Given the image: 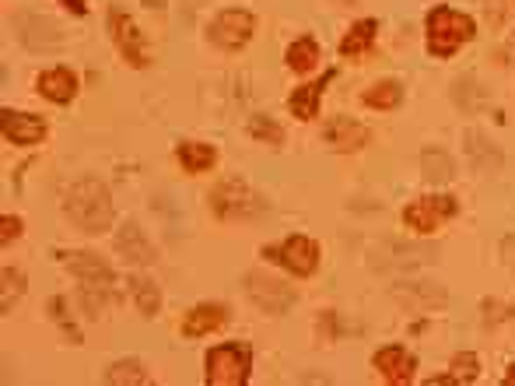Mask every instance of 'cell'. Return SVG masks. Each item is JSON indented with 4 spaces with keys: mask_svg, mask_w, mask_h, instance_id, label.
<instances>
[{
    "mask_svg": "<svg viewBox=\"0 0 515 386\" xmlns=\"http://www.w3.org/2000/svg\"><path fill=\"white\" fill-rule=\"evenodd\" d=\"M126 285H130V296H133L137 309H141L144 316H155V313H159L161 292H159V285H155L151 278H144V274H133Z\"/></svg>",
    "mask_w": 515,
    "mask_h": 386,
    "instance_id": "cell-24",
    "label": "cell"
},
{
    "mask_svg": "<svg viewBox=\"0 0 515 386\" xmlns=\"http://www.w3.org/2000/svg\"><path fill=\"white\" fill-rule=\"evenodd\" d=\"M249 347L245 344H218L207 351V383L210 386H242L249 380Z\"/></svg>",
    "mask_w": 515,
    "mask_h": 386,
    "instance_id": "cell-6",
    "label": "cell"
},
{
    "mask_svg": "<svg viewBox=\"0 0 515 386\" xmlns=\"http://www.w3.org/2000/svg\"><path fill=\"white\" fill-rule=\"evenodd\" d=\"M249 133H253L256 141H267V144H280V141H284V130H280L270 116H253V120H249Z\"/></svg>",
    "mask_w": 515,
    "mask_h": 386,
    "instance_id": "cell-32",
    "label": "cell"
},
{
    "mask_svg": "<svg viewBox=\"0 0 515 386\" xmlns=\"http://www.w3.org/2000/svg\"><path fill=\"white\" fill-rule=\"evenodd\" d=\"M64 211L67 218L78 225L81 232L88 236H99L113 225V197H109V186L95 176H84L78 179L67 193H64Z\"/></svg>",
    "mask_w": 515,
    "mask_h": 386,
    "instance_id": "cell-1",
    "label": "cell"
},
{
    "mask_svg": "<svg viewBox=\"0 0 515 386\" xmlns=\"http://www.w3.org/2000/svg\"><path fill=\"white\" fill-rule=\"evenodd\" d=\"M60 4H67L74 14H84V11H88V0H60Z\"/></svg>",
    "mask_w": 515,
    "mask_h": 386,
    "instance_id": "cell-36",
    "label": "cell"
},
{
    "mask_svg": "<svg viewBox=\"0 0 515 386\" xmlns=\"http://www.w3.org/2000/svg\"><path fill=\"white\" fill-rule=\"evenodd\" d=\"M452 215H456V201L452 197H421V201H414L403 211V221L414 232H435L438 225L449 221Z\"/></svg>",
    "mask_w": 515,
    "mask_h": 386,
    "instance_id": "cell-12",
    "label": "cell"
},
{
    "mask_svg": "<svg viewBox=\"0 0 515 386\" xmlns=\"http://www.w3.org/2000/svg\"><path fill=\"white\" fill-rule=\"evenodd\" d=\"M438 260V246H428V243H379L372 250L368 263L382 274H410L417 267H428Z\"/></svg>",
    "mask_w": 515,
    "mask_h": 386,
    "instance_id": "cell-5",
    "label": "cell"
},
{
    "mask_svg": "<svg viewBox=\"0 0 515 386\" xmlns=\"http://www.w3.org/2000/svg\"><path fill=\"white\" fill-rule=\"evenodd\" d=\"M109 29H113V39H116L119 53H123V60H126L130 67H148V64H151L148 46H144V39H141V32H137V25H133L130 14H123L119 7H113V11H109Z\"/></svg>",
    "mask_w": 515,
    "mask_h": 386,
    "instance_id": "cell-11",
    "label": "cell"
},
{
    "mask_svg": "<svg viewBox=\"0 0 515 386\" xmlns=\"http://www.w3.org/2000/svg\"><path fill=\"white\" fill-rule=\"evenodd\" d=\"M14 32H18L21 46L32 49V53H49V49L64 46V29L49 14H36V11L14 14Z\"/></svg>",
    "mask_w": 515,
    "mask_h": 386,
    "instance_id": "cell-7",
    "label": "cell"
},
{
    "mask_svg": "<svg viewBox=\"0 0 515 386\" xmlns=\"http://www.w3.org/2000/svg\"><path fill=\"white\" fill-rule=\"evenodd\" d=\"M326 144L333 151H357L361 144H368V127L351 116H337L326 124Z\"/></svg>",
    "mask_w": 515,
    "mask_h": 386,
    "instance_id": "cell-18",
    "label": "cell"
},
{
    "mask_svg": "<svg viewBox=\"0 0 515 386\" xmlns=\"http://www.w3.org/2000/svg\"><path fill=\"white\" fill-rule=\"evenodd\" d=\"M452 102H456L463 113L476 116V113H484V109L491 106V91L480 85L476 78L463 74V78H456V81H452Z\"/></svg>",
    "mask_w": 515,
    "mask_h": 386,
    "instance_id": "cell-19",
    "label": "cell"
},
{
    "mask_svg": "<svg viewBox=\"0 0 515 386\" xmlns=\"http://www.w3.org/2000/svg\"><path fill=\"white\" fill-rule=\"evenodd\" d=\"M463 151H467V159H470V166H474L476 172H498L505 166L502 148H498L484 130H476V127L463 130Z\"/></svg>",
    "mask_w": 515,
    "mask_h": 386,
    "instance_id": "cell-14",
    "label": "cell"
},
{
    "mask_svg": "<svg viewBox=\"0 0 515 386\" xmlns=\"http://www.w3.org/2000/svg\"><path fill=\"white\" fill-rule=\"evenodd\" d=\"M106 383L109 386H148L151 383V373H148L137 358H123V362H116V365L106 373Z\"/></svg>",
    "mask_w": 515,
    "mask_h": 386,
    "instance_id": "cell-23",
    "label": "cell"
},
{
    "mask_svg": "<svg viewBox=\"0 0 515 386\" xmlns=\"http://www.w3.org/2000/svg\"><path fill=\"white\" fill-rule=\"evenodd\" d=\"M505 383H509V386H515V365H512V369H509V376H505Z\"/></svg>",
    "mask_w": 515,
    "mask_h": 386,
    "instance_id": "cell-38",
    "label": "cell"
},
{
    "mask_svg": "<svg viewBox=\"0 0 515 386\" xmlns=\"http://www.w3.org/2000/svg\"><path fill=\"white\" fill-rule=\"evenodd\" d=\"M221 323H225V305H197V309L186 313L183 334H186V338H203V334L218 330Z\"/></svg>",
    "mask_w": 515,
    "mask_h": 386,
    "instance_id": "cell-22",
    "label": "cell"
},
{
    "mask_svg": "<svg viewBox=\"0 0 515 386\" xmlns=\"http://www.w3.org/2000/svg\"><path fill=\"white\" fill-rule=\"evenodd\" d=\"M476 32L474 18L470 14H459L452 7H435L428 14V49L438 60H449L463 43H470Z\"/></svg>",
    "mask_w": 515,
    "mask_h": 386,
    "instance_id": "cell-2",
    "label": "cell"
},
{
    "mask_svg": "<svg viewBox=\"0 0 515 386\" xmlns=\"http://www.w3.org/2000/svg\"><path fill=\"white\" fill-rule=\"evenodd\" d=\"M245 296L256 302L263 313H270V316H280V313H288L295 305V288L284 285L280 278L263 274V270H249L245 274Z\"/></svg>",
    "mask_w": 515,
    "mask_h": 386,
    "instance_id": "cell-8",
    "label": "cell"
},
{
    "mask_svg": "<svg viewBox=\"0 0 515 386\" xmlns=\"http://www.w3.org/2000/svg\"><path fill=\"white\" fill-rule=\"evenodd\" d=\"M267 197L256 193L249 183L242 179H225L214 193H210V211L225 221H249V218L267 215Z\"/></svg>",
    "mask_w": 515,
    "mask_h": 386,
    "instance_id": "cell-3",
    "label": "cell"
},
{
    "mask_svg": "<svg viewBox=\"0 0 515 386\" xmlns=\"http://www.w3.org/2000/svg\"><path fill=\"white\" fill-rule=\"evenodd\" d=\"M452 376H456L459 383H474L476 376H480V358H476L474 351L456 355V358H452Z\"/></svg>",
    "mask_w": 515,
    "mask_h": 386,
    "instance_id": "cell-31",
    "label": "cell"
},
{
    "mask_svg": "<svg viewBox=\"0 0 515 386\" xmlns=\"http://www.w3.org/2000/svg\"><path fill=\"white\" fill-rule=\"evenodd\" d=\"M116 250L119 257L126 260V263H133V267H151L159 260L155 246L148 243V236H144V228L137 221H126L116 232Z\"/></svg>",
    "mask_w": 515,
    "mask_h": 386,
    "instance_id": "cell-15",
    "label": "cell"
},
{
    "mask_svg": "<svg viewBox=\"0 0 515 386\" xmlns=\"http://www.w3.org/2000/svg\"><path fill=\"white\" fill-rule=\"evenodd\" d=\"M399 99H403V88L397 81H379L365 91V106H372V109H397Z\"/></svg>",
    "mask_w": 515,
    "mask_h": 386,
    "instance_id": "cell-29",
    "label": "cell"
},
{
    "mask_svg": "<svg viewBox=\"0 0 515 386\" xmlns=\"http://www.w3.org/2000/svg\"><path fill=\"white\" fill-rule=\"evenodd\" d=\"M375 369L382 373V380L393 386H403L414 380V358L407 355V347L399 344H390L382 351H375Z\"/></svg>",
    "mask_w": 515,
    "mask_h": 386,
    "instance_id": "cell-17",
    "label": "cell"
},
{
    "mask_svg": "<svg viewBox=\"0 0 515 386\" xmlns=\"http://www.w3.org/2000/svg\"><path fill=\"white\" fill-rule=\"evenodd\" d=\"M253 29H256V18L249 11L228 7L210 21V43L221 46V49H242L253 39Z\"/></svg>",
    "mask_w": 515,
    "mask_h": 386,
    "instance_id": "cell-10",
    "label": "cell"
},
{
    "mask_svg": "<svg viewBox=\"0 0 515 386\" xmlns=\"http://www.w3.org/2000/svg\"><path fill=\"white\" fill-rule=\"evenodd\" d=\"M39 91L49 99V102H71L78 95V78L67 71V67H56V71H46L39 74Z\"/></svg>",
    "mask_w": 515,
    "mask_h": 386,
    "instance_id": "cell-21",
    "label": "cell"
},
{
    "mask_svg": "<svg viewBox=\"0 0 515 386\" xmlns=\"http://www.w3.org/2000/svg\"><path fill=\"white\" fill-rule=\"evenodd\" d=\"M67 267L81 281V299L88 305V313L99 316L102 302H106L109 288H113V267L106 260H99L95 253H84V250L81 253H67Z\"/></svg>",
    "mask_w": 515,
    "mask_h": 386,
    "instance_id": "cell-4",
    "label": "cell"
},
{
    "mask_svg": "<svg viewBox=\"0 0 515 386\" xmlns=\"http://www.w3.org/2000/svg\"><path fill=\"white\" fill-rule=\"evenodd\" d=\"M393 299L403 302L407 309H442L449 302V292L445 285L438 281H397L393 285Z\"/></svg>",
    "mask_w": 515,
    "mask_h": 386,
    "instance_id": "cell-13",
    "label": "cell"
},
{
    "mask_svg": "<svg viewBox=\"0 0 515 386\" xmlns=\"http://www.w3.org/2000/svg\"><path fill=\"white\" fill-rule=\"evenodd\" d=\"M144 7H151V11H161V7H165V0H144Z\"/></svg>",
    "mask_w": 515,
    "mask_h": 386,
    "instance_id": "cell-37",
    "label": "cell"
},
{
    "mask_svg": "<svg viewBox=\"0 0 515 386\" xmlns=\"http://www.w3.org/2000/svg\"><path fill=\"white\" fill-rule=\"evenodd\" d=\"M214 159H218V151H214L210 144H200V141L179 144V162H183L186 172H207L214 166Z\"/></svg>",
    "mask_w": 515,
    "mask_h": 386,
    "instance_id": "cell-25",
    "label": "cell"
},
{
    "mask_svg": "<svg viewBox=\"0 0 515 386\" xmlns=\"http://www.w3.org/2000/svg\"><path fill=\"white\" fill-rule=\"evenodd\" d=\"M333 81V74H326L322 81H313V85H302L291 91V99H288V109L298 116V120H316L319 116V99H322V91L326 85Z\"/></svg>",
    "mask_w": 515,
    "mask_h": 386,
    "instance_id": "cell-20",
    "label": "cell"
},
{
    "mask_svg": "<svg viewBox=\"0 0 515 386\" xmlns=\"http://www.w3.org/2000/svg\"><path fill=\"white\" fill-rule=\"evenodd\" d=\"M263 257H270L274 263L288 267L295 278H309L319 267V246L309 236H291V239H284L280 246H267Z\"/></svg>",
    "mask_w": 515,
    "mask_h": 386,
    "instance_id": "cell-9",
    "label": "cell"
},
{
    "mask_svg": "<svg viewBox=\"0 0 515 386\" xmlns=\"http://www.w3.org/2000/svg\"><path fill=\"white\" fill-rule=\"evenodd\" d=\"M0 281H4V292H0V309H4V313H11L14 299H21V296H25V274H21V270H14V267H4Z\"/></svg>",
    "mask_w": 515,
    "mask_h": 386,
    "instance_id": "cell-30",
    "label": "cell"
},
{
    "mask_svg": "<svg viewBox=\"0 0 515 386\" xmlns=\"http://www.w3.org/2000/svg\"><path fill=\"white\" fill-rule=\"evenodd\" d=\"M0 130H4V137L11 144H39L42 137H46V124H42L39 116H32V113H11V109L0 113Z\"/></svg>",
    "mask_w": 515,
    "mask_h": 386,
    "instance_id": "cell-16",
    "label": "cell"
},
{
    "mask_svg": "<svg viewBox=\"0 0 515 386\" xmlns=\"http://www.w3.org/2000/svg\"><path fill=\"white\" fill-rule=\"evenodd\" d=\"M484 4V14L494 29H502L509 18H515V0H480Z\"/></svg>",
    "mask_w": 515,
    "mask_h": 386,
    "instance_id": "cell-33",
    "label": "cell"
},
{
    "mask_svg": "<svg viewBox=\"0 0 515 386\" xmlns=\"http://www.w3.org/2000/svg\"><path fill=\"white\" fill-rule=\"evenodd\" d=\"M498 60L505 64V67H515V32L502 43V49H498Z\"/></svg>",
    "mask_w": 515,
    "mask_h": 386,
    "instance_id": "cell-35",
    "label": "cell"
},
{
    "mask_svg": "<svg viewBox=\"0 0 515 386\" xmlns=\"http://www.w3.org/2000/svg\"><path fill=\"white\" fill-rule=\"evenodd\" d=\"M421 172H425L428 183H449V179H452V159H449L442 148H425Z\"/></svg>",
    "mask_w": 515,
    "mask_h": 386,
    "instance_id": "cell-27",
    "label": "cell"
},
{
    "mask_svg": "<svg viewBox=\"0 0 515 386\" xmlns=\"http://www.w3.org/2000/svg\"><path fill=\"white\" fill-rule=\"evenodd\" d=\"M372 39H375V21H372V18H361L357 25H351V32L340 39V53H344V56H361V53H368Z\"/></svg>",
    "mask_w": 515,
    "mask_h": 386,
    "instance_id": "cell-26",
    "label": "cell"
},
{
    "mask_svg": "<svg viewBox=\"0 0 515 386\" xmlns=\"http://www.w3.org/2000/svg\"><path fill=\"white\" fill-rule=\"evenodd\" d=\"M21 236V218H14V215H4L0 218V243L7 246L11 239H18Z\"/></svg>",
    "mask_w": 515,
    "mask_h": 386,
    "instance_id": "cell-34",
    "label": "cell"
},
{
    "mask_svg": "<svg viewBox=\"0 0 515 386\" xmlns=\"http://www.w3.org/2000/svg\"><path fill=\"white\" fill-rule=\"evenodd\" d=\"M319 60V46L313 36H305V39H298V43L288 46V67L291 71H298V74H305V71H313Z\"/></svg>",
    "mask_w": 515,
    "mask_h": 386,
    "instance_id": "cell-28",
    "label": "cell"
}]
</instances>
